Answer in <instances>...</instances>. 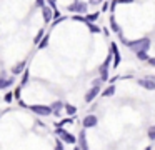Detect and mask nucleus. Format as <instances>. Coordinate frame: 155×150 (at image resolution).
I'll list each match as a JSON object with an SVG mask.
<instances>
[{"mask_svg":"<svg viewBox=\"0 0 155 150\" xmlns=\"http://www.w3.org/2000/svg\"><path fill=\"white\" fill-rule=\"evenodd\" d=\"M74 150H80V147H75V148Z\"/></svg>","mask_w":155,"mask_h":150,"instance_id":"nucleus-37","label":"nucleus"},{"mask_svg":"<svg viewBox=\"0 0 155 150\" xmlns=\"http://www.w3.org/2000/svg\"><path fill=\"white\" fill-rule=\"evenodd\" d=\"M67 10L72 13H77V15H80V13H88V3L87 2H74L72 5H67Z\"/></svg>","mask_w":155,"mask_h":150,"instance_id":"nucleus-2","label":"nucleus"},{"mask_svg":"<svg viewBox=\"0 0 155 150\" xmlns=\"http://www.w3.org/2000/svg\"><path fill=\"white\" fill-rule=\"evenodd\" d=\"M100 93V85H97V87H92L90 90H88L87 93H85V102L87 103H90V102H94L95 98H97V95Z\"/></svg>","mask_w":155,"mask_h":150,"instance_id":"nucleus-7","label":"nucleus"},{"mask_svg":"<svg viewBox=\"0 0 155 150\" xmlns=\"http://www.w3.org/2000/svg\"><path fill=\"white\" fill-rule=\"evenodd\" d=\"M118 35H120L122 43H125V45L135 53L142 52V50H143V52H148V48H150V38H147V37H143V38H140V40H127L120 32H118Z\"/></svg>","mask_w":155,"mask_h":150,"instance_id":"nucleus-1","label":"nucleus"},{"mask_svg":"<svg viewBox=\"0 0 155 150\" xmlns=\"http://www.w3.org/2000/svg\"><path fill=\"white\" fill-rule=\"evenodd\" d=\"M85 17V22H97L98 17H100V12H94V13H87Z\"/></svg>","mask_w":155,"mask_h":150,"instance_id":"nucleus-13","label":"nucleus"},{"mask_svg":"<svg viewBox=\"0 0 155 150\" xmlns=\"http://www.w3.org/2000/svg\"><path fill=\"white\" fill-rule=\"evenodd\" d=\"M145 150H152V147H147V148H145Z\"/></svg>","mask_w":155,"mask_h":150,"instance_id":"nucleus-38","label":"nucleus"},{"mask_svg":"<svg viewBox=\"0 0 155 150\" xmlns=\"http://www.w3.org/2000/svg\"><path fill=\"white\" fill-rule=\"evenodd\" d=\"M47 45H48V35H44V37H42V40L37 43V47L40 50H44V48H47Z\"/></svg>","mask_w":155,"mask_h":150,"instance_id":"nucleus-17","label":"nucleus"},{"mask_svg":"<svg viewBox=\"0 0 155 150\" xmlns=\"http://www.w3.org/2000/svg\"><path fill=\"white\" fill-rule=\"evenodd\" d=\"M30 110L34 113H37V115H42V117H47V115H50V113H52L50 105H32Z\"/></svg>","mask_w":155,"mask_h":150,"instance_id":"nucleus-4","label":"nucleus"},{"mask_svg":"<svg viewBox=\"0 0 155 150\" xmlns=\"http://www.w3.org/2000/svg\"><path fill=\"white\" fill-rule=\"evenodd\" d=\"M114 93H115V85H108L107 88L102 92V95H104V97H112Z\"/></svg>","mask_w":155,"mask_h":150,"instance_id":"nucleus-18","label":"nucleus"},{"mask_svg":"<svg viewBox=\"0 0 155 150\" xmlns=\"http://www.w3.org/2000/svg\"><path fill=\"white\" fill-rule=\"evenodd\" d=\"M4 100H5L7 103H10L12 100H14V93H12V92H7V93H5V97H4Z\"/></svg>","mask_w":155,"mask_h":150,"instance_id":"nucleus-24","label":"nucleus"},{"mask_svg":"<svg viewBox=\"0 0 155 150\" xmlns=\"http://www.w3.org/2000/svg\"><path fill=\"white\" fill-rule=\"evenodd\" d=\"M72 18H74L75 22H82V23H85V17H82V15H74Z\"/></svg>","mask_w":155,"mask_h":150,"instance_id":"nucleus-29","label":"nucleus"},{"mask_svg":"<svg viewBox=\"0 0 155 150\" xmlns=\"http://www.w3.org/2000/svg\"><path fill=\"white\" fill-rule=\"evenodd\" d=\"M15 83V78L10 77V78H0V90H5L8 87H12Z\"/></svg>","mask_w":155,"mask_h":150,"instance_id":"nucleus-11","label":"nucleus"},{"mask_svg":"<svg viewBox=\"0 0 155 150\" xmlns=\"http://www.w3.org/2000/svg\"><path fill=\"white\" fill-rule=\"evenodd\" d=\"M25 63H27V62L24 60V62H18L17 65L12 67V75H20V73L25 70Z\"/></svg>","mask_w":155,"mask_h":150,"instance_id":"nucleus-12","label":"nucleus"},{"mask_svg":"<svg viewBox=\"0 0 155 150\" xmlns=\"http://www.w3.org/2000/svg\"><path fill=\"white\" fill-rule=\"evenodd\" d=\"M110 48H112V57H114V60H112V68H117L118 63H120V60H122L120 52H118L117 43H115V42H112V43H110Z\"/></svg>","mask_w":155,"mask_h":150,"instance_id":"nucleus-5","label":"nucleus"},{"mask_svg":"<svg viewBox=\"0 0 155 150\" xmlns=\"http://www.w3.org/2000/svg\"><path fill=\"white\" fill-rule=\"evenodd\" d=\"M20 88H22V87H17V88L12 92V93H14V98L15 100H20Z\"/></svg>","mask_w":155,"mask_h":150,"instance_id":"nucleus-27","label":"nucleus"},{"mask_svg":"<svg viewBox=\"0 0 155 150\" xmlns=\"http://www.w3.org/2000/svg\"><path fill=\"white\" fill-rule=\"evenodd\" d=\"M64 107V103L60 102V100H57V102H54L50 105V108H52V113H55V115H58V112H60V108Z\"/></svg>","mask_w":155,"mask_h":150,"instance_id":"nucleus-14","label":"nucleus"},{"mask_svg":"<svg viewBox=\"0 0 155 150\" xmlns=\"http://www.w3.org/2000/svg\"><path fill=\"white\" fill-rule=\"evenodd\" d=\"M97 123H98V118H97V115H87V117H84V120H82V127L84 128H92V127H97Z\"/></svg>","mask_w":155,"mask_h":150,"instance_id":"nucleus-6","label":"nucleus"},{"mask_svg":"<svg viewBox=\"0 0 155 150\" xmlns=\"http://www.w3.org/2000/svg\"><path fill=\"white\" fill-rule=\"evenodd\" d=\"M55 133H57V137H58V138H60L64 143H75V142H77V137L72 135L70 132H67V130L62 128V127H57Z\"/></svg>","mask_w":155,"mask_h":150,"instance_id":"nucleus-3","label":"nucleus"},{"mask_svg":"<svg viewBox=\"0 0 155 150\" xmlns=\"http://www.w3.org/2000/svg\"><path fill=\"white\" fill-rule=\"evenodd\" d=\"M104 0H90V5H97V3H102Z\"/></svg>","mask_w":155,"mask_h":150,"instance_id":"nucleus-34","label":"nucleus"},{"mask_svg":"<svg viewBox=\"0 0 155 150\" xmlns=\"http://www.w3.org/2000/svg\"><path fill=\"white\" fill-rule=\"evenodd\" d=\"M135 55H137V58H138V60H147V58H148V53H147V52H143V50H142V52H137Z\"/></svg>","mask_w":155,"mask_h":150,"instance_id":"nucleus-22","label":"nucleus"},{"mask_svg":"<svg viewBox=\"0 0 155 150\" xmlns=\"http://www.w3.org/2000/svg\"><path fill=\"white\" fill-rule=\"evenodd\" d=\"M44 35H45V27H44V28H40V30H38V33L35 35V40H34V43H38V42L42 40V37H44Z\"/></svg>","mask_w":155,"mask_h":150,"instance_id":"nucleus-20","label":"nucleus"},{"mask_svg":"<svg viewBox=\"0 0 155 150\" xmlns=\"http://www.w3.org/2000/svg\"><path fill=\"white\" fill-rule=\"evenodd\" d=\"M85 25L90 28V32H94V33H98L100 32V27L97 25V23H94V22H85Z\"/></svg>","mask_w":155,"mask_h":150,"instance_id":"nucleus-19","label":"nucleus"},{"mask_svg":"<svg viewBox=\"0 0 155 150\" xmlns=\"http://www.w3.org/2000/svg\"><path fill=\"white\" fill-rule=\"evenodd\" d=\"M110 28L114 30L115 33L120 32V25L117 23V20H115V17H114V15H110Z\"/></svg>","mask_w":155,"mask_h":150,"instance_id":"nucleus-15","label":"nucleus"},{"mask_svg":"<svg viewBox=\"0 0 155 150\" xmlns=\"http://www.w3.org/2000/svg\"><path fill=\"white\" fill-rule=\"evenodd\" d=\"M64 107H65V112H67L70 117H74L75 113H77V107H75V105H70V103H65Z\"/></svg>","mask_w":155,"mask_h":150,"instance_id":"nucleus-16","label":"nucleus"},{"mask_svg":"<svg viewBox=\"0 0 155 150\" xmlns=\"http://www.w3.org/2000/svg\"><path fill=\"white\" fill-rule=\"evenodd\" d=\"M18 105L24 107V108H27V105H25V102H22V100H18Z\"/></svg>","mask_w":155,"mask_h":150,"instance_id":"nucleus-36","label":"nucleus"},{"mask_svg":"<svg viewBox=\"0 0 155 150\" xmlns=\"http://www.w3.org/2000/svg\"><path fill=\"white\" fill-rule=\"evenodd\" d=\"M28 77H30V72H28V70H24V77H22V83H20V87L27 85V82H28Z\"/></svg>","mask_w":155,"mask_h":150,"instance_id":"nucleus-21","label":"nucleus"},{"mask_svg":"<svg viewBox=\"0 0 155 150\" xmlns=\"http://www.w3.org/2000/svg\"><path fill=\"white\" fill-rule=\"evenodd\" d=\"M55 150H64V142L60 138H57V143H55Z\"/></svg>","mask_w":155,"mask_h":150,"instance_id":"nucleus-28","label":"nucleus"},{"mask_svg":"<svg viewBox=\"0 0 155 150\" xmlns=\"http://www.w3.org/2000/svg\"><path fill=\"white\" fill-rule=\"evenodd\" d=\"M77 142H78V147H80V150H88V143H87V137H85V132H80V133H78Z\"/></svg>","mask_w":155,"mask_h":150,"instance_id":"nucleus-10","label":"nucleus"},{"mask_svg":"<svg viewBox=\"0 0 155 150\" xmlns=\"http://www.w3.org/2000/svg\"><path fill=\"white\" fill-rule=\"evenodd\" d=\"M137 82H138L140 87H143V88H147V90H153L155 88V78H138Z\"/></svg>","mask_w":155,"mask_h":150,"instance_id":"nucleus-8","label":"nucleus"},{"mask_svg":"<svg viewBox=\"0 0 155 150\" xmlns=\"http://www.w3.org/2000/svg\"><path fill=\"white\" fill-rule=\"evenodd\" d=\"M145 62H147L150 67H155V57H148V58L145 60Z\"/></svg>","mask_w":155,"mask_h":150,"instance_id":"nucleus-30","label":"nucleus"},{"mask_svg":"<svg viewBox=\"0 0 155 150\" xmlns=\"http://www.w3.org/2000/svg\"><path fill=\"white\" fill-rule=\"evenodd\" d=\"M40 8H42V15H44V22L50 23L52 22V8L48 5H44V7H40Z\"/></svg>","mask_w":155,"mask_h":150,"instance_id":"nucleus-9","label":"nucleus"},{"mask_svg":"<svg viewBox=\"0 0 155 150\" xmlns=\"http://www.w3.org/2000/svg\"><path fill=\"white\" fill-rule=\"evenodd\" d=\"M47 2H48V7H50L52 10L57 8V3H55V0H47Z\"/></svg>","mask_w":155,"mask_h":150,"instance_id":"nucleus-31","label":"nucleus"},{"mask_svg":"<svg viewBox=\"0 0 155 150\" xmlns=\"http://www.w3.org/2000/svg\"><path fill=\"white\" fill-rule=\"evenodd\" d=\"M35 2H37L38 7H44V5H45V0H35Z\"/></svg>","mask_w":155,"mask_h":150,"instance_id":"nucleus-35","label":"nucleus"},{"mask_svg":"<svg viewBox=\"0 0 155 150\" xmlns=\"http://www.w3.org/2000/svg\"><path fill=\"white\" fill-rule=\"evenodd\" d=\"M102 10H104V12H105V10H108V2H104V3H102Z\"/></svg>","mask_w":155,"mask_h":150,"instance_id":"nucleus-33","label":"nucleus"},{"mask_svg":"<svg viewBox=\"0 0 155 150\" xmlns=\"http://www.w3.org/2000/svg\"><path fill=\"white\" fill-rule=\"evenodd\" d=\"M148 138L155 140V125H152L150 128H148Z\"/></svg>","mask_w":155,"mask_h":150,"instance_id":"nucleus-23","label":"nucleus"},{"mask_svg":"<svg viewBox=\"0 0 155 150\" xmlns=\"http://www.w3.org/2000/svg\"><path fill=\"white\" fill-rule=\"evenodd\" d=\"M58 17H62V12H60V10H58V8H54V10H52V18H58Z\"/></svg>","mask_w":155,"mask_h":150,"instance_id":"nucleus-25","label":"nucleus"},{"mask_svg":"<svg viewBox=\"0 0 155 150\" xmlns=\"http://www.w3.org/2000/svg\"><path fill=\"white\" fill-rule=\"evenodd\" d=\"M135 0H117V3H134Z\"/></svg>","mask_w":155,"mask_h":150,"instance_id":"nucleus-32","label":"nucleus"},{"mask_svg":"<svg viewBox=\"0 0 155 150\" xmlns=\"http://www.w3.org/2000/svg\"><path fill=\"white\" fill-rule=\"evenodd\" d=\"M65 123H74V118H64L60 123H55V127H62V125H65Z\"/></svg>","mask_w":155,"mask_h":150,"instance_id":"nucleus-26","label":"nucleus"}]
</instances>
